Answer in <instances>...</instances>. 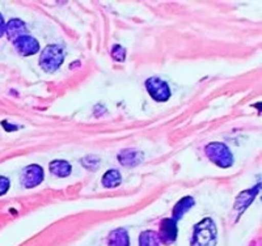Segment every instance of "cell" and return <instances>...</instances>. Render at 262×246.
<instances>
[{"mask_svg":"<svg viewBox=\"0 0 262 246\" xmlns=\"http://www.w3.org/2000/svg\"><path fill=\"white\" fill-rule=\"evenodd\" d=\"M191 206H194V200L191 196H185V198H182L181 200L174 206V208H173V220L177 222V220H179L185 212H188V211L190 210Z\"/></svg>","mask_w":262,"mask_h":246,"instance_id":"12","label":"cell"},{"mask_svg":"<svg viewBox=\"0 0 262 246\" xmlns=\"http://www.w3.org/2000/svg\"><path fill=\"white\" fill-rule=\"evenodd\" d=\"M143 154L135 149H125L118 153V161L125 166H135L142 161Z\"/></svg>","mask_w":262,"mask_h":246,"instance_id":"9","label":"cell"},{"mask_svg":"<svg viewBox=\"0 0 262 246\" xmlns=\"http://www.w3.org/2000/svg\"><path fill=\"white\" fill-rule=\"evenodd\" d=\"M15 48L18 51V54L24 55V57H30V55H34L37 51L39 50V43L37 42L36 38H33L30 36H24L20 37L18 39H16Z\"/></svg>","mask_w":262,"mask_h":246,"instance_id":"6","label":"cell"},{"mask_svg":"<svg viewBox=\"0 0 262 246\" xmlns=\"http://www.w3.org/2000/svg\"><path fill=\"white\" fill-rule=\"evenodd\" d=\"M42 181H43V169L38 164H32L21 172L20 182L25 189L38 186Z\"/></svg>","mask_w":262,"mask_h":246,"instance_id":"5","label":"cell"},{"mask_svg":"<svg viewBox=\"0 0 262 246\" xmlns=\"http://www.w3.org/2000/svg\"><path fill=\"white\" fill-rule=\"evenodd\" d=\"M112 57H113V59H116L117 62H123L126 57V50L122 46L116 44L113 48V50H112Z\"/></svg>","mask_w":262,"mask_h":246,"instance_id":"15","label":"cell"},{"mask_svg":"<svg viewBox=\"0 0 262 246\" xmlns=\"http://www.w3.org/2000/svg\"><path fill=\"white\" fill-rule=\"evenodd\" d=\"M51 174H54L55 177L64 178L69 177L72 172V166L71 164L67 163L64 160H54L50 163V166H49Z\"/></svg>","mask_w":262,"mask_h":246,"instance_id":"10","label":"cell"},{"mask_svg":"<svg viewBox=\"0 0 262 246\" xmlns=\"http://www.w3.org/2000/svg\"><path fill=\"white\" fill-rule=\"evenodd\" d=\"M6 33V23H4V18L0 13V38L3 37V34Z\"/></svg>","mask_w":262,"mask_h":246,"instance_id":"17","label":"cell"},{"mask_svg":"<svg viewBox=\"0 0 262 246\" xmlns=\"http://www.w3.org/2000/svg\"><path fill=\"white\" fill-rule=\"evenodd\" d=\"M146 88L148 91L149 96L154 100L159 102L167 101L170 97V89L169 85L164 80L159 79V77H149L146 81Z\"/></svg>","mask_w":262,"mask_h":246,"instance_id":"4","label":"cell"},{"mask_svg":"<svg viewBox=\"0 0 262 246\" xmlns=\"http://www.w3.org/2000/svg\"><path fill=\"white\" fill-rule=\"evenodd\" d=\"M6 33L9 41L15 42L20 37L28 36V29L24 21L18 20V18H12L9 20L6 25Z\"/></svg>","mask_w":262,"mask_h":246,"instance_id":"8","label":"cell"},{"mask_svg":"<svg viewBox=\"0 0 262 246\" xmlns=\"http://www.w3.org/2000/svg\"><path fill=\"white\" fill-rule=\"evenodd\" d=\"M206 154L207 158L221 168H229L233 164V156L229 148L223 143H210L206 147Z\"/></svg>","mask_w":262,"mask_h":246,"instance_id":"3","label":"cell"},{"mask_svg":"<svg viewBox=\"0 0 262 246\" xmlns=\"http://www.w3.org/2000/svg\"><path fill=\"white\" fill-rule=\"evenodd\" d=\"M160 240L156 232L144 231L139 236V246H159Z\"/></svg>","mask_w":262,"mask_h":246,"instance_id":"14","label":"cell"},{"mask_svg":"<svg viewBox=\"0 0 262 246\" xmlns=\"http://www.w3.org/2000/svg\"><path fill=\"white\" fill-rule=\"evenodd\" d=\"M9 189V180L7 177L0 175V196L4 195V194L8 191Z\"/></svg>","mask_w":262,"mask_h":246,"instance_id":"16","label":"cell"},{"mask_svg":"<svg viewBox=\"0 0 262 246\" xmlns=\"http://www.w3.org/2000/svg\"><path fill=\"white\" fill-rule=\"evenodd\" d=\"M121 181H122L121 173L116 169L107 170L104 174V177H102V185L105 187H107V189H114V187L119 186Z\"/></svg>","mask_w":262,"mask_h":246,"instance_id":"13","label":"cell"},{"mask_svg":"<svg viewBox=\"0 0 262 246\" xmlns=\"http://www.w3.org/2000/svg\"><path fill=\"white\" fill-rule=\"evenodd\" d=\"M217 231L212 219L206 217L194 227L191 246H215L216 245Z\"/></svg>","mask_w":262,"mask_h":246,"instance_id":"1","label":"cell"},{"mask_svg":"<svg viewBox=\"0 0 262 246\" xmlns=\"http://www.w3.org/2000/svg\"><path fill=\"white\" fill-rule=\"evenodd\" d=\"M177 238V222L173 219H164L160 224V237L161 242L170 245Z\"/></svg>","mask_w":262,"mask_h":246,"instance_id":"7","label":"cell"},{"mask_svg":"<svg viewBox=\"0 0 262 246\" xmlns=\"http://www.w3.org/2000/svg\"><path fill=\"white\" fill-rule=\"evenodd\" d=\"M109 246H128L130 241H128V234L126 229L118 228L116 231L111 232L109 234V241H107Z\"/></svg>","mask_w":262,"mask_h":246,"instance_id":"11","label":"cell"},{"mask_svg":"<svg viewBox=\"0 0 262 246\" xmlns=\"http://www.w3.org/2000/svg\"><path fill=\"white\" fill-rule=\"evenodd\" d=\"M63 59H64V53L62 49L57 44H50L42 51L39 57V65L43 71L55 72L62 65Z\"/></svg>","mask_w":262,"mask_h":246,"instance_id":"2","label":"cell"}]
</instances>
